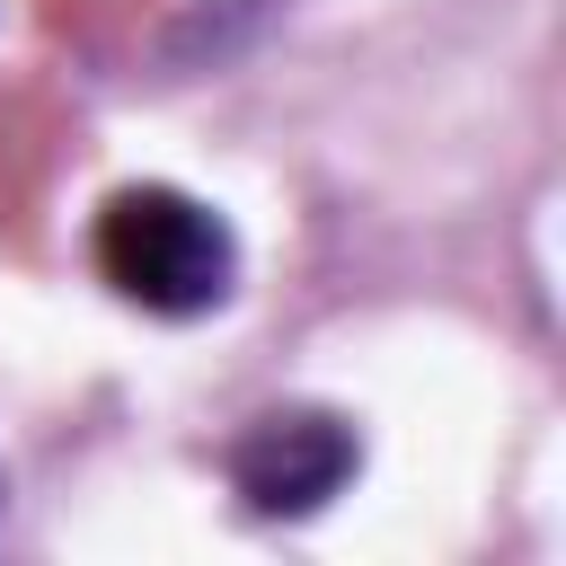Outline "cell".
Wrapping results in <instances>:
<instances>
[{"instance_id":"obj_2","label":"cell","mask_w":566,"mask_h":566,"mask_svg":"<svg viewBox=\"0 0 566 566\" xmlns=\"http://www.w3.org/2000/svg\"><path fill=\"white\" fill-rule=\"evenodd\" d=\"M354 469H363V442L327 407H265L230 442V495L256 522H310L318 504L345 495Z\"/></svg>"},{"instance_id":"obj_1","label":"cell","mask_w":566,"mask_h":566,"mask_svg":"<svg viewBox=\"0 0 566 566\" xmlns=\"http://www.w3.org/2000/svg\"><path fill=\"white\" fill-rule=\"evenodd\" d=\"M88 256H97L106 292L150 318H203L239 292V239L186 186H115L97 203Z\"/></svg>"}]
</instances>
